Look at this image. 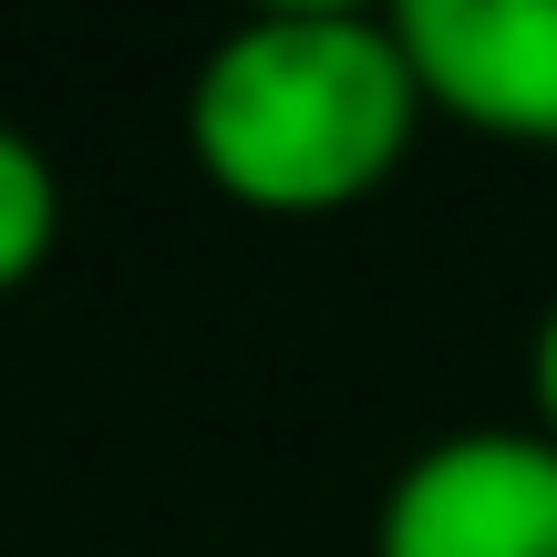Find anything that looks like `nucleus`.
I'll use <instances>...</instances> for the list:
<instances>
[{
  "label": "nucleus",
  "instance_id": "1",
  "mask_svg": "<svg viewBox=\"0 0 557 557\" xmlns=\"http://www.w3.org/2000/svg\"><path fill=\"white\" fill-rule=\"evenodd\" d=\"M423 135V83L393 11L289 0L248 11L186 73V156L227 207L341 218L382 197Z\"/></svg>",
  "mask_w": 557,
  "mask_h": 557
},
{
  "label": "nucleus",
  "instance_id": "2",
  "mask_svg": "<svg viewBox=\"0 0 557 557\" xmlns=\"http://www.w3.org/2000/svg\"><path fill=\"white\" fill-rule=\"evenodd\" d=\"M372 557H557V444L537 423H455L382 485Z\"/></svg>",
  "mask_w": 557,
  "mask_h": 557
},
{
  "label": "nucleus",
  "instance_id": "3",
  "mask_svg": "<svg viewBox=\"0 0 557 557\" xmlns=\"http://www.w3.org/2000/svg\"><path fill=\"white\" fill-rule=\"evenodd\" d=\"M423 114H455L506 145H557V0H403Z\"/></svg>",
  "mask_w": 557,
  "mask_h": 557
},
{
  "label": "nucleus",
  "instance_id": "4",
  "mask_svg": "<svg viewBox=\"0 0 557 557\" xmlns=\"http://www.w3.org/2000/svg\"><path fill=\"white\" fill-rule=\"evenodd\" d=\"M52 248H62V165L41 156V135L0 114V299L32 289Z\"/></svg>",
  "mask_w": 557,
  "mask_h": 557
},
{
  "label": "nucleus",
  "instance_id": "5",
  "mask_svg": "<svg viewBox=\"0 0 557 557\" xmlns=\"http://www.w3.org/2000/svg\"><path fill=\"white\" fill-rule=\"evenodd\" d=\"M527 423L557 444V299L537 310V331H527Z\"/></svg>",
  "mask_w": 557,
  "mask_h": 557
}]
</instances>
